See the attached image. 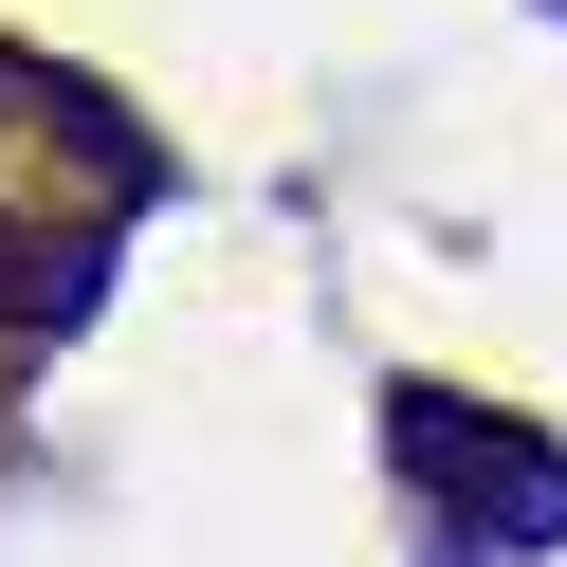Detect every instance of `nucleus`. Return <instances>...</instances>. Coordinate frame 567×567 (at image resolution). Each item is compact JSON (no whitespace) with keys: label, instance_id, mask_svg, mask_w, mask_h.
Returning a JSON list of instances; mask_svg holds the SVG:
<instances>
[{"label":"nucleus","instance_id":"obj_1","mask_svg":"<svg viewBox=\"0 0 567 567\" xmlns=\"http://www.w3.org/2000/svg\"><path fill=\"white\" fill-rule=\"evenodd\" d=\"M384 476L421 513V567H530L567 549V440L476 384H384Z\"/></svg>","mask_w":567,"mask_h":567},{"label":"nucleus","instance_id":"obj_2","mask_svg":"<svg viewBox=\"0 0 567 567\" xmlns=\"http://www.w3.org/2000/svg\"><path fill=\"white\" fill-rule=\"evenodd\" d=\"M549 19H567V0H549Z\"/></svg>","mask_w":567,"mask_h":567}]
</instances>
